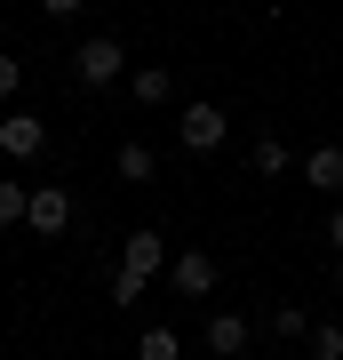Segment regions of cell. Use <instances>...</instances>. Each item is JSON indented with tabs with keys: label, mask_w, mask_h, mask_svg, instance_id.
<instances>
[{
	"label": "cell",
	"mask_w": 343,
	"mask_h": 360,
	"mask_svg": "<svg viewBox=\"0 0 343 360\" xmlns=\"http://www.w3.org/2000/svg\"><path fill=\"white\" fill-rule=\"evenodd\" d=\"M128 72H136V65H128V49L112 32H88L72 49V80H80V89H112V80H128Z\"/></svg>",
	"instance_id": "obj_1"
},
{
	"label": "cell",
	"mask_w": 343,
	"mask_h": 360,
	"mask_svg": "<svg viewBox=\"0 0 343 360\" xmlns=\"http://www.w3.org/2000/svg\"><path fill=\"white\" fill-rule=\"evenodd\" d=\"M224 136H231L224 104H184V112H176V144H184V153H224Z\"/></svg>",
	"instance_id": "obj_2"
},
{
	"label": "cell",
	"mask_w": 343,
	"mask_h": 360,
	"mask_svg": "<svg viewBox=\"0 0 343 360\" xmlns=\"http://www.w3.org/2000/svg\"><path fill=\"white\" fill-rule=\"evenodd\" d=\"M168 281H176V296H216V281H224V264H216V248H176L168 257Z\"/></svg>",
	"instance_id": "obj_3"
},
{
	"label": "cell",
	"mask_w": 343,
	"mask_h": 360,
	"mask_svg": "<svg viewBox=\"0 0 343 360\" xmlns=\"http://www.w3.org/2000/svg\"><path fill=\"white\" fill-rule=\"evenodd\" d=\"M25 232H32V240H64V232H72V193H64V184H32Z\"/></svg>",
	"instance_id": "obj_4"
},
{
	"label": "cell",
	"mask_w": 343,
	"mask_h": 360,
	"mask_svg": "<svg viewBox=\"0 0 343 360\" xmlns=\"http://www.w3.org/2000/svg\"><path fill=\"white\" fill-rule=\"evenodd\" d=\"M200 345H208V360H240L255 345V321H248V312H208V321H200Z\"/></svg>",
	"instance_id": "obj_5"
},
{
	"label": "cell",
	"mask_w": 343,
	"mask_h": 360,
	"mask_svg": "<svg viewBox=\"0 0 343 360\" xmlns=\"http://www.w3.org/2000/svg\"><path fill=\"white\" fill-rule=\"evenodd\" d=\"M0 153H8V160H40V153H48V120H32V112H0Z\"/></svg>",
	"instance_id": "obj_6"
},
{
	"label": "cell",
	"mask_w": 343,
	"mask_h": 360,
	"mask_svg": "<svg viewBox=\"0 0 343 360\" xmlns=\"http://www.w3.org/2000/svg\"><path fill=\"white\" fill-rule=\"evenodd\" d=\"M120 272H136V281L168 272V240H160V232H128V240H120Z\"/></svg>",
	"instance_id": "obj_7"
},
{
	"label": "cell",
	"mask_w": 343,
	"mask_h": 360,
	"mask_svg": "<svg viewBox=\"0 0 343 360\" xmlns=\"http://www.w3.org/2000/svg\"><path fill=\"white\" fill-rule=\"evenodd\" d=\"M120 89L136 96L144 112H160V104H176V72H168V65H136V72L120 80Z\"/></svg>",
	"instance_id": "obj_8"
},
{
	"label": "cell",
	"mask_w": 343,
	"mask_h": 360,
	"mask_svg": "<svg viewBox=\"0 0 343 360\" xmlns=\"http://www.w3.org/2000/svg\"><path fill=\"white\" fill-rule=\"evenodd\" d=\"M304 184L311 193H343V144H311L304 153Z\"/></svg>",
	"instance_id": "obj_9"
},
{
	"label": "cell",
	"mask_w": 343,
	"mask_h": 360,
	"mask_svg": "<svg viewBox=\"0 0 343 360\" xmlns=\"http://www.w3.org/2000/svg\"><path fill=\"white\" fill-rule=\"evenodd\" d=\"M248 168H255V176H288V168H295V153H288V136H280V129H264V136L248 144Z\"/></svg>",
	"instance_id": "obj_10"
},
{
	"label": "cell",
	"mask_w": 343,
	"mask_h": 360,
	"mask_svg": "<svg viewBox=\"0 0 343 360\" xmlns=\"http://www.w3.org/2000/svg\"><path fill=\"white\" fill-rule=\"evenodd\" d=\"M112 168H120V184H152V176H160V160H152V144H136V136H128L120 153H112Z\"/></svg>",
	"instance_id": "obj_11"
},
{
	"label": "cell",
	"mask_w": 343,
	"mask_h": 360,
	"mask_svg": "<svg viewBox=\"0 0 343 360\" xmlns=\"http://www.w3.org/2000/svg\"><path fill=\"white\" fill-rule=\"evenodd\" d=\"M136 360H184V336L168 328V321H152V328L136 336Z\"/></svg>",
	"instance_id": "obj_12"
},
{
	"label": "cell",
	"mask_w": 343,
	"mask_h": 360,
	"mask_svg": "<svg viewBox=\"0 0 343 360\" xmlns=\"http://www.w3.org/2000/svg\"><path fill=\"white\" fill-rule=\"evenodd\" d=\"M25 208H32V184L25 176H0V224H25Z\"/></svg>",
	"instance_id": "obj_13"
},
{
	"label": "cell",
	"mask_w": 343,
	"mask_h": 360,
	"mask_svg": "<svg viewBox=\"0 0 343 360\" xmlns=\"http://www.w3.org/2000/svg\"><path fill=\"white\" fill-rule=\"evenodd\" d=\"M311 360H343V321H311Z\"/></svg>",
	"instance_id": "obj_14"
},
{
	"label": "cell",
	"mask_w": 343,
	"mask_h": 360,
	"mask_svg": "<svg viewBox=\"0 0 343 360\" xmlns=\"http://www.w3.org/2000/svg\"><path fill=\"white\" fill-rule=\"evenodd\" d=\"M264 328L271 336H311V312L304 304H280V312H264Z\"/></svg>",
	"instance_id": "obj_15"
},
{
	"label": "cell",
	"mask_w": 343,
	"mask_h": 360,
	"mask_svg": "<svg viewBox=\"0 0 343 360\" xmlns=\"http://www.w3.org/2000/svg\"><path fill=\"white\" fill-rule=\"evenodd\" d=\"M144 288H152V281H136V272H120V264H112V304H120V312H136V304H144Z\"/></svg>",
	"instance_id": "obj_16"
},
{
	"label": "cell",
	"mask_w": 343,
	"mask_h": 360,
	"mask_svg": "<svg viewBox=\"0 0 343 360\" xmlns=\"http://www.w3.org/2000/svg\"><path fill=\"white\" fill-rule=\"evenodd\" d=\"M16 89H25V65H16V56H8V49H0V104H8Z\"/></svg>",
	"instance_id": "obj_17"
},
{
	"label": "cell",
	"mask_w": 343,
	"mask_h": 360,
	"mask_svg": "<svg viewBox=\"0 0 343 360\" xmlns=\"http://www.w3.org/2000/svg\"><path fill=\"white\" fill-rule=\"evenodd\" d=\"M40 8H48V16H80L88 0H40Z\"/></svg>",
	"instance_id": "obj_18"
},
{
	"label": "cell",
	"mask_w": 343,
	"mask_h": 360,
	"mask_svg": "<svg viewBox=\"0 0 343 360\" xmlns=\"http://www.w3.org/2000/svg\"><path fill=\"white\" fill-rule=\"evenodd\" d=\"M328 248H343V208H335V217H328Z\"/></svg>",
	"instance_id": "obj_19"
},
{
	"label": "cell",
	"mask_w": 343,
	"mask_h": 360,
	"mask_svg": "<svg viewBox=\"0 0 343 360\" xmlns=\"http://www.w3.org/2000/svg\"><path fill=\"white\" fill-rule=\"evenodd\" d=\"M335 49H343V32H335Z\"/></svg>",
	"instance_id": "obj_20"
}]
</instances>
